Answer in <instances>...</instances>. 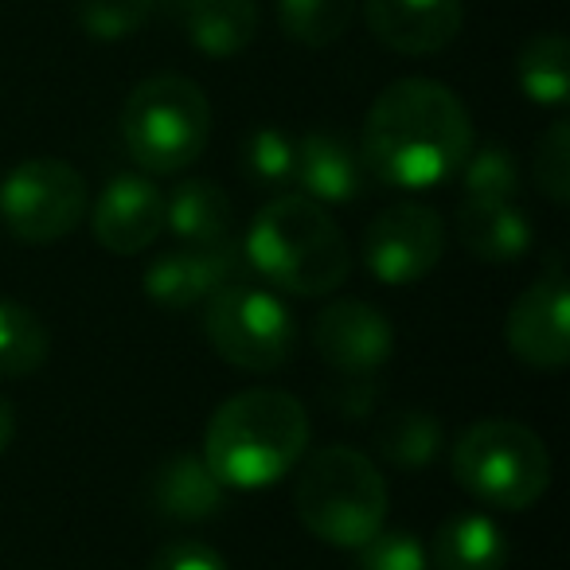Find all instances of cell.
Returning <instances> with one entry per match:
<instances>
[{"label": "cell", "instance_id": "2e32d148", "mask_svg": "<svg viewBox=\"0 0 570 570\" xmlns=\"http://www.w3.org/2000/svg\"><path fill=\"white\" fill-rule=\"evenodd\" d=\"M458 238L473 258L489 262V266H508V262H520L531 250V223L515 199L512 204L461 199Z\"/></svg>", "mask_w": 570, "mask_h": 570}, {"label": "cell", "instance_id": "44dd1931", "mask_svg": "<svg viewBox=\"0 0 570 570\" xmlns=\"http://www.w3.org/2000/svg\"><path fill=\"white\" fill-rule=\"evenodd\" d=\"M515 82L523 98L559 110L570 95V43L559 32L531 36L515 56Z\"/></svg>", "mask_w": 570, "mask_h": 570}, {"label": "cell", "instance_id": "d6986e66", "mask_svg": "<svg viewBox=\"0 0 570 570\" xmlns=\"http://www.w3.org/2000/svg\"><path fill=\"white\" fill-rule=\"evenodd\" d=\"M165 227L184 246H223L235 243V212L219 184L184 180L173 196H165Z\"/></svg>", "mask_w": 570, "mask_h": 570}, {"label": "cell", "instance_id": "3957f363", "mask_svg": "<svg viewBox=\"0 0 570 570\" xmlns=\"http://www.w3.org/2000/svg\"><path fill=\"white\" fill-rule=\"evenodd\" d=\"M243 258L277 294L294 297H328L352 274V250L341 223L325 204L302 191L269 199L254 215Z\"/></svg>", "mask_w": 570, "mask_h": 570}, {"label": "cell", "instance_id": "30bf717a", "mask_svg": "<svg viewBox=\"0 0 570 570\" xmlns=\"http://www.w3.org/2000/svg\"><path fill=\"white\" fill-rule=\"evenodd\" d=\"M504 341L520 364L535 372H562L570 364V282L559 254L512 302L504 317Z\"/></svg>", "mask_w": 570, "mask_h": 570}, {"label": "cell", "instance_id": "8992f818", "mask_svg": "<svg viewBox=\"0 0 570 570\" xmlns=\"http://www.w3.org/2000/svg\"><path fill=\"white\" fill-rule=\"evenodd\" d=\"M212 137V102L184 75H153L121 106V141L145 173L173 176L191 168Z\"/></svg>", "mask_w": 570, "mask_h": 570}, {"label": "cell", "instance_id": "1f68e13d", "mask_svg": "<svg viewBox=\"0 0 570 570\" xmlns=\"http://www.w3.org/2000/svg\"><path fill=\"white\" fill-rule=\"evenodd\" d=\"M153 4H157V9H160V4H165V9H176V12H180L184 4H188V0H153Z\"/></svg>", "mask_w": 570, "mask_h": 570}, {"label": "cell", "instance_id": "d4e9b609", "mask_svg": "<svg viewBox=\"0 0 570 570\" xmlns=\"http://www.w3.org/2000/svg\"><path fill=\"white\" fill-rule=\"evenodd\" d=\"M461 188H465V199H476V204H512L520 196V160L504 145L469 149L461 165Z\"/></svg>", "mask_w": 570, "mask_h": 570}, {"label": "cell", "instance_id": "52a82bcc", "mask_svg": "<svg viewBox=\"0 0 570 570\" xmlns=\"http://www.w3.org/2000/svg\"><path fill=\"white\" fill-rule=\"evenodd\" d=\"M204 336L230 367L266 375L289 364L297 321L277 294L230 282L204 302Z\"/></svg>", "mask_w": 570, "mask_h": 570}, {"label": "cell", "instance_id": "9a60e30c", "mask_svg": "<svg viewBox=\"0 0 570 570\" xmlns=\"http://www.w3.org/2000/svg\"><path fill=\"white\" fill-rule=\"evenodd\" d=\"M294 180L302 184V196L317 204H352L364 191V160L360 149L344 134L333 129H313L297 137V173Z\"/></svg>", "mask_w": 570, "mask_h": 570}, {"label": "cell", "instance_id": "4316f807", "mask_svg": "<svg viewBox=\"0 0 570 570\" xmlns=\"http://www.w3.org/2000/svg\"><path fill=\"white\" fill-rule=\"evenodd\" d=\"M243 173L250 176L254 184L282 188V184H289L297 173V141L274 126L254 129L243 141Z\"/></svg>", "mask_w": 570, "mask_h": 570}, {"label": "cell", "instance_id": "ffe728a7", "mask_svg": "<svg viewBox=\"0 0 570 570\" xmlns=\"http://www.w3.org/2000/svg\"><path fill=\"white\" fill-rule=\"evenodd\" d=\"M188 40L207 59H235L258 36L254 0H188L180 9Z\"/></svg>", "mask_w": 570, "mask_h": 570}, {"label": "cell", "instance_id": "4dcf8cb0", "mask_svg": "<svg viewBox=\"0 0 570 570\" xmlns=\"http://www.w3.org/2000/svg\"><path fill=\"white\" fill-rule=\"evenodd\" d=\"M17 438V406L9 403V395H0V453L9 450Z\"/></svg>", "mask_w": 570, "mask_h": 570}, {"label": "cell", "instance_id": "e0dca14e", "mask_svg": "<svg viewBox=\"0 0 570 570\" xmlns=\"http://www.w3.org/2000/svg\"><path fill=\"white\" fill-rule=\"evenodd\" d=\"M223 497H227V489L207 469L204 453H188V450L173 453L157 469V481H153V500H157L160 515L180 523L212 520L223 508Z\"/></svg>", "mask_w": 570, "mask_h": 570}, {"label": "cell", "instance_id": "7c38bea8", "mask_svg": "<svg viewBox=\"0 0 570 570\" xmlns=\"http://www.w3.org/2000/svg\"><path fill=\"white\" fill-rule=\"evenodd\" d=\"M246 258L235 243L223 246H180L165 250L145 266V294L160 309H196L215 289L230 282H243Z\"/></svg>", "mask_w": 570, "mask_h": 570}, {"label": "cell", "instance_id": "4fadbf2b", "mask_svg": "<svg viewBox=\"0 0 570 570\" xmlns=\"http://www.w3.org/2000/svg\"><path fill=\"white\" fill-rule=\"evenodd\" d=\"M90 230L102 250L134 258L165 230V196L149 176H114L90 207Z\"/></svg>", "mask_w": 570, "mask_h": 570}, {"label": "cell", "instance_id": "f546056e", "mask_svg": "<svg viewBox=\"0 0 570 570\" xmlns=\"http://www.w3.org/2000/svg\"><path fill=\"white\" fill-rule=\"evenodd\" d=\"M149 570H230L215 547L199 543V539H173L153 554Z\"/></svg>", "mask_w": 570, "mask_h": 570}, {"label": "cell", "instance_id": "cb8c5ba5", "mask_svg": "<svg viewBox=\"0 0 570 570\" xmlns=\"http://www.w3.org/2000/svg\"><path fill=\"white\" fill-rule=\"evenodd\" d=\"M356 20V0H277V24L302 48H328Z\"/></svg>", "mask_w": 570, "mask_h": 570}, {"label": "cell", "instance_id": "ba28073f", "mask_svg": "<svg viewBox=\"0 0 570 570\" xmlns=\"http://www.w3.org/2000/svg\"><path fill=\"white\" fill-rule=\"evenodd\" d=\"M90 207V188L79 168L59 157H32L0 180V223L28 246L67 238Z\"/></svg>", "mask_w": 570, "mask_h": 570}, {"label": "cell", "instance_id": "6da1fadb", "mask_svg": "<svg viewBox=\"0 0 570 570\" xmlns=\"http://www.w3.org/2000/svg\"><path fill=\"white\" fill-rule=\"evenodd\" d=\"M356 149L367 176L426 191L461 173L473 149V121L445 82L399 79L372 102Z\"/></svg>", "mask_w": 570, "mask_h": 570}, {"label": "cell", "instance_id": "ac0fdd59", "mask_svg": "<svg viewBox=\"0 0 570 570\" xmlns=\"http://www.w3.org/2000/svg\"><path fill=\"white\" fill-rule=\"evenodd\" d=\"M430 567L434 570H504L508 567V535L492 515L458 512L438 523L430 543Z\"/></svg>", "mask_w": 570, "mask_h": 570}, {"label": "cell", "instance_id": "5b68a950", "mask_svg": "<svg viewBox=\"0 0 570 570\" xmlns=\"http://www.w3.org/2000/svg\"><path fill=\"white\" fill-rule=\"evenodd\" d=\"M453 481L484 508L523 512L551 484V453L531 426L512 419H481L453 442Z\"/></svg>", "mask_w": 570, "mask_h": 570}, {"label": "cell", "instance_id": "277c9868", "mask_svg": "<svg viewBox=\"0 0 570 570\" xmlns=\"http://www.w3.org/2000/svg\"><path fill=\"white\" fill-rule=\"evenodd\" d=\"M302 461L294 508L309 535L341 551H356L383 531L391 497L380 465L367 453L352 445H325Z\"/></svg>", "mask_w": 570, "mask_h": 570}, {"label": "cell", "instance_id": "484cf974", "mask_svg": "<svg viewBox=\"0 0 570 570\" xmlns=\"http://www.w3.org/2000/svg\"><path fill=\"white\" fill-rule=\"evenodd\" d=\"M153 0H75V20L98 43L126 40L153 20Z\"/></svg>", "mask_w": 570, "mask_h": 570}, {"label": "cell", "instance_id": "8fae6325", "mask_svg": "<svg viewBox=\"0 0 570 570\" xmlns=\"http://www.w3.org/2000/svg\"><path fill=\"white\" fill-rule=\"evenodd\" d=\"M313 348L341 375H375L395 352V328L375 305L341 297L313 321Z\"/></svg>", "mask_w": 570, "mask_h": 570}, {"label": "cell", "instance_id": "5bb4252c", "mask_svg": "<svg viewBox=\"0 0 570 570\" xmlns=\"http://www.w3.org/2000/svg\"><path fill=\"white\" fill-rule=\"evenodd\" d=\"M364 20L395 56H438L461 36L465 0H364Z\"/></svg>", "mask_w": 570, "mask_h": 570}, {"label": "cell", "instance_id": "7a4b0ae2", "mask_svg": "<svg viewBox=\"0 0 570 570\" xmlns=\"http://www.w3.org/2000/svg\"><path fill=\"white\" fill-rule=\"evenodd\" d=\"M309 434V411L302 399L254 387L215 406L204 434V461L223 489H269L302 465Z\"/></svg>", "mask_w": 570, "mask_h": 570}, {"label": "cell", "instance_id": "f1b7e54d", "mask_svg": "<svg viewBox=\"0 0 570 570\" xmlns=\"http://www.w3.org/2000/svg\"><path fill=\"white\" fill-rule=\"evenodd\" d=\"M356 570H430V554L419 535L375 531L364 547H356Z\"/></svg>", "mask_w": 570, "mask_h": 570}, {"label": "cell", "instance_id": "603a6c76", "mask_svg": "<svg viewBox=\"0 0 570 570\" xmlns=\"http://www.w3.org/2000/svg\"><path fill=\"white\" fill-rule=\"evenodd\" d=\"M375 450L399 469H422L442 453V422L430 411H395L375 430Z\"/></svg>", "mask_w": 570, "mask_h": 570}, {"label": "cell", "instance_id": "7402d4cb", "mask_svg": "<svg viewBox=\"0 0 570 570\" xmlns=\"http://www.w3.org/2000/svg\"><path fill=\"white\" fill-rule=\"evenodd\" d=\"M48 325L28 305L0 297V375L4 380H24V375L40 372L48 364Z\"/></svg>", "mask_w": 570, "mask_h": 570}, {"label": "cell", "instance_id": "83f0119b", "mask_svg": "<svg viewBox=\"0 0 570 570\" xmlns=\"http://www.w3.org/2000/svg\"><path fill=\"white\" fill-rule=\"evenodd\" d=\"M535 184L554 207L570 204V121H551L535 145Z\"/></svg>", "mask_w": 570, "mask_h": 570}, {"label": "cell", "instance_id": "9c48e42d", "mask_svg": "<svg viewBox=\"0 0 570 570\" xmlns=\"http://www.w3.org/2000/svg\"><path fill=\"white\" fill-rule=\"evenodd\" d=\"M445 223L434 207L391 204L364 230V266L383 285H414L442 262Z\"/></svg>", "mask_w": 570, "mask_h": 570}]
</instances>
